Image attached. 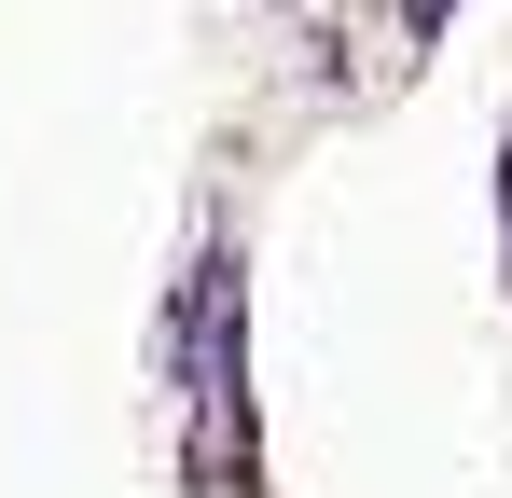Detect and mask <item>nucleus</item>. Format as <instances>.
Instances as JSON below:
<instances>
[{
	"instance_id": "1",
	"label": "nucleus",
	"mask_w": 512,
	"mask_h": 498,
	"mask_svg": "<svg viewBox=\"0 0 512 498\" xmlns=\"http://www.w3.org/2000/svg\"><path fill=\"white\" fill-rule=\"evenodd\" d=\"M499 208H512V139H499Z\"/></svg>"
}]
</instances>
